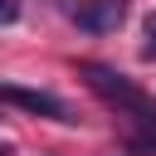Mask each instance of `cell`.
Listing matches in <instances>:
<instances>
[{"label": "cell", "instance_id": "277c9868", "mask_svg": "<svg viewBox=\"0 0 156 156\" xmlns=\"http://www.w3.org/2000/svg\"><path fill=\"white\" fill-rule=\"evenodd\" d=\"M20 20V0H0V24H15Z\"/></svg>", "mask_w": 156, "mask_h": 156}, {"label": "cell", "instance_id": "6da1fadb", "mask_svg": "<svg viewBox=\"0 0 156 156\" xmlns=\"http://www.w3.org/2000/svg\"><path fill=\"white\" fill-rule=\"evenodd\" d=\"M78 73H83V83H88L102 102H112V107L132 112L136 122H146V127L156 132V102H151V98H146L132 78H122V73H117V68H107V63H83Z\"/></svg>", "mask_w": 156, "mask_h": 156}, {"label": "cell", "instance_id": "8992f818", "mask_svg": "<svg viewBox=\"0 0 156 156\" xmlns=\"http://www.w3.org/2000/svg\"><path fill=\"white\" fill-rule=\"evenodd\" d=\"M146 58H156V39H151V44H146Z\"/></svg>", "mask_w": 156, "mask_h": 156}, {"label": "cell", "instance_id": "7a4b0ae2", "mask_svg": "<svg viewBox=\"0 0 156 156\" xmlns=\"http://www.w3.org/2000/svg\"><path fill=\"white\" fill-rule=\"evenodd\" d=\"M0 102L20 107V112H34V117H54V122H73L68 117V102L44 93V88H20V83H0Z\"/></svg>", "mask_w": 156, "mask_h": 156}, {"label": "cell", "instance_id": "5b68a950", "mask_svg": "<svg viewBox=\"0 0 156 156\" xmlns=\"http://www.w3.org/2000/svg\"><path fill=\"white\" fill-rule=\"evenodd\" d=\"M146 34H151V39H156V10H151V15H146Z\"/></svg>", "mask_w": 156, "mask_h": 156}, {"label": "cell", "instance_id": "3957f363", "mask_svg": "<svg viewBox=\"0 0 156 156\" xmlns=\"http://www.w3.org/2000/svg\"><path fill=\"white\" fill-rule=\"evenodd\" d=\"M73 20H78V29H88V34H112V29L127 20V0H78V5H73Z\"/></svg>", "mask_w": 156, "mask_h": 156}]
</instances>
